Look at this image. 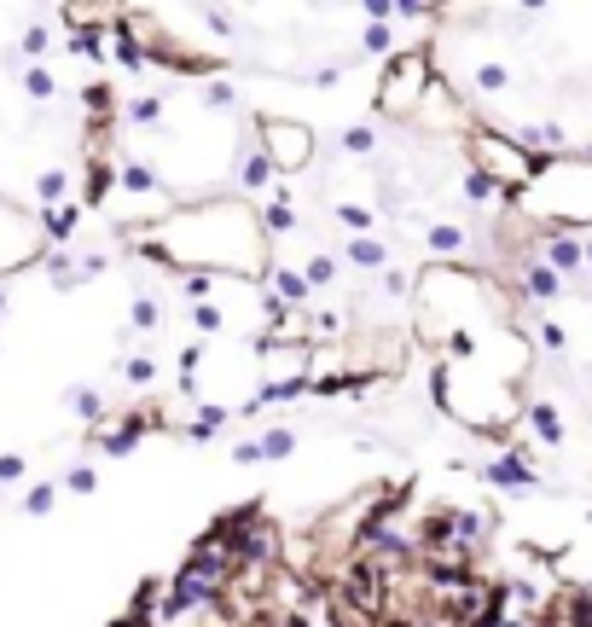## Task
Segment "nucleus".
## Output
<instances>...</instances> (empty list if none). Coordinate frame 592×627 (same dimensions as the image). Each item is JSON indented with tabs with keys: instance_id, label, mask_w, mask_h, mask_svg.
<instances>
[{
	"instance_id": "nucleus-1",
	"label": "nucleus",
	"mask_w": 592,
	"mask_h": 627,
	"mask_svg": "<svg viewBox=\"0 0 592 627\" xmlns=\"http://www.w3.org/2000/svg\"><path fill=\"white\" fill-rule=\"evenodd\" d=\"M424 82H430V65H424L418 53L395 58L389 76H384V88H378V105H384L389 117H406V110H418V93H424Z\"/></svg>"
},
{
	"instance_id": "nucleus-2",
	"label": "nucleus",
	"mask_w": 592,
	"mask_h": 627,
	"mask_svg": "<svg viewBox=\"0 0 592 627\" xmlns=\"http://www.w3.org/2000/svg\"><path fill=\"white\" fill-rule=\"evenodd\" d=\"M262 145H267V157H274L279 169H302L308 152H314V134H308L302 122L274 117V122H262Z\"/></svg>"
}]
</instances>
